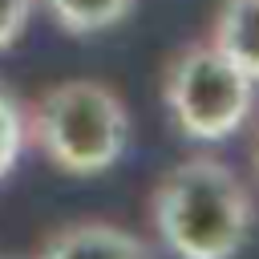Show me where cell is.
I'll return each instance as SVG.
<instances>
[{
	"label": "cell",
	"mask_w": 259,
	"mask_h": 259,
	"mask_svg": "<svg viewBox=\"0 0 259 259\" xmlns=\"http://www.w3.org/2000/svg\"><path fill=\"white\" fill-rule=\"evenodd\" d=\"M150 223L174 259H235L255 227L247 182L214 154H194L162 174Z\"/></svg>",
	"instance_id": "obj_1"
},
{
	"label": "cell",
	"mask_w": 259,
	"mask_h": 259,
	"mask_svg": "<svg viewBox=\"0 0 259 259\" xmlns=\"http://www.w3.org/2000/svg\"><path fill=\"white\" fill-rule=\"evenodd\" d=\"M28 142L49 166L73 178L105 174L130 150V109L125 101L89 77L49 85L24 113Z\"/></svg>",
	"instance_id": "obj_2"
},
{
	"label": "cell",
	"mask_w": 259,
	"mask_h": 259,
	"mask_svg": "<svg viewBox=\"0 0 259 259\" xmlns=\"http://www.w3.org/2000/svg\"><path fill=\"white\" fill-rule=\"evenodd\" d=\"M255 85L231 57L210 40L186 45L170 57L162 73V101L174 130L190 142H223L255 109Z\"/></svg>",
	"instance_id": "obj_3"
},
{
	"label": "cell",
	"mask_w": 259,
	"mask_h": 259,
	"mask_svg": "<svg viewBox=\"0 0 259 259\" xmlns=\"http://www.w3.org/2000/svg\"><path fill=\"white\" fill-rule=\"evenodd\" d=\"M32 259H154L150 243L113 223H69L53 231Z\"/></svg>",
	"instance_id": "obj_4"
},
{
	"label": "cell",
	"mask_w": 259,
	"mask_h": 259,
	"mask_svg": "<svg viewBox=\"0 0 259 259\" xmlns=\"http://www.w3.org/2000/svg\"><path fill=\"white\" fill-rule=\"evenodd\" d=\"M206 40L223 57H231L251 81H259V0H223Z\"/></svg>",
	"instance_id": "obj_5"
},
{
	"label": "cell",
	"mask_w": 259,
	"mask_h": 259,
	"mask_svg": "<svg viewBox=\"0 0 259 259\" xmlns=\"http://www.w3.org/2000/svg\"><path fill=\"white\" fill-rule=\"evenodd\" d=\"M57 28H65L69 36H93L105 32L113 24H121L134 8V0H36Z\"/></svg>",
	"instance_id": "obj_6"
},
{
	"label": "cell",
	"mask_w": 259,
	"mask_h": 259,
	"mask_svg": "<svg viewBox=\"0 0 259 259\" xmlns=\"http://www.w3.org/2000/svg\"><path fill=\"white\" fill-rule=\"evenodd\" d=\"M28 146V130H24V109L20 101L0 85V182L16 170L20 154Z\"/></svg>",
	"instance_id": "obj_7"
},
{
	"label": "cell",
	"mask_w": 259,
	"mask_h": 259,
	"mask_svg": "<svg viewBox=\"0 0 259 259\" xmlns=\"http://www.w3.org/2000/svg\"><path fill=\"white\" fill-rule=\"evenodd\" d=\"M32 8H36V0H0V53L20 40Z\"/></svg>",
	"instance_id": "obj_8"
},
{
	"label": "cell",
	"mask_w": 259,
	"mask_h": 259,
	"mask_svg": "<svg viewBox=\"0 0 259 259\" xmlns=\"http://www.w3.org/2000/svg\"><path fill=\"white\" fill-rule=\"evenodd\" d=\"M255 166H259V142H255Z\"/></svg>",
	"instance_id": "obj_9"
}]
</instances>
